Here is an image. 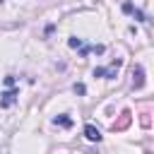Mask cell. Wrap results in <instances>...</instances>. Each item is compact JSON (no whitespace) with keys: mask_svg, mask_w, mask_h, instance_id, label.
<instances>
[{"mask_svg":"<svg viewBox=\"0 0 154 154\" xmlns=\"http://www.w3.org/2000/svg\"><path fill=\"white\" fill-rule=\"evenodd\" d=\"M72 91H75V94H84V91H87V87H84V84H79V82H77V84H75V87H72Z\"/></svg>","mask_w":154,"mask_h":154,"instance_id":"cell-10","label":"cell"},{"mask_svg":"<svg viewBox=\"0 0 154 154\" xmlns=\"http://www.w3.org/2000/svg\"><path fill=\"white\" fill-rule=\"evenodd\" d=\"M84 137H87L89 142H99V140H101V132H99V128H94V125H84Z\"/></svg>","mask_w":154,"mask_h":154,"instance_id":"cell-5","label":"cell"},{"mask_svg":"<svg viewBox=\"0 0 154 154\" xmlns=\"http://www.w3.org/2000/svg\"><path fill=\"white\" fill-rule=\"evenodd\" d=\"M17 96H19V89H14V87H10L5 94H2V99H0V106L2 108H10L14 101H17Z\"/></svg>","mask_w":154,"mask_h":154,"instance_id":"cell-1","label":"cell"},{"mask_svg":"<svg viewBox=\"0 0 154 154\" xmlns=\"http://www.w3.org/2000/svg\"><path fill=\"white\" fill-rule=\"evenodd\" d=\"M5 84H7V87H14V77H12V75H10V77H5Z\"/></svg>","mask_w":154,"mask_h":154,"instance_id":"cell-11","label":"cell"},{"mask_svg":"<svg viewBox=\"0 0 154 154\" xmlns=\"http://www.w3.org/2000/svg\"><path fill=\"white\" fill-rule=\"evenodd\" d=\"M53 123H55V125H60V128H72V118H70V116H65V113L55 116V118H53Z\"/></svg>","mask_w":154,"mask_h":154,"instance_id":"cell-7","label":"cell"},{"mask_svg":"<svg viewBox=\"0 0 154 154\" xmlns=\"http://www.w3.org/2000/svg\"><path fill=\"white\" fill-rule=\"evenodd\" d=\"M116 70H118V65H116V67H94V77L113 79V77H116Z\"/></svg>","mask_w":154,"mask_h":154,"instance_id":"cell-3","label":"cell"},{"mask_svg":"<svg viewBox=\"0 0 154 154\" xmlns=\"http://www.w3.org/2000/svg\"><path fill=\"white\" fill-rule=\"evenodd\" d=\"M0 2H2V0H0Z\"/></svg>","mask_w":154,"mask_h":154,"instance_id":"cell-12","label":"cell"},{"mask_svg":"<svg viewBox=\"0 0 154 154\" xmlns=\"http://www.w3.org/2000/svg\"><path fill=\"white\" fill-rule=\"evenodd\" d=\"M123 12H128V14H135V17H137V22H147V17H144V14H142L137 7H132L130 2H123Z\"/></svg>","mask_w":154,"mask_h":154,"instance_id":"cell-6","label":"cell"},{"mask_svg":"<svg viewBox=\"0 0 154 154\" xmlns=\"http://www.w3.org/2000/svg\"><path fill=\"white\" fill-rule=\"evenodd\" d=\"M67 46H70V48H79V46H82V38H77V36H70Z\"/></svg>","mask_w":154,"mask_h":154,"instance_id":"cell-9","label":"cell"},{"mask_svg":"<svg viewBox=\"0 0 154 154\" xmlns=\"http://www.w3.org/2000/svg\"><path fill=\"white\" fill-rule=\"evenodd\" d=\"M106 48L101 46V43H89V46H79V55H87V53H103Z\"/></svg>","mask_w":154,"mask_h":154,"instance_id":"cell-4","label":"cell"},{"mask_svg":"<svg viewBox=\"0 0 154 154\" xmlns=\"http://www.w3.org/2000/svg\"><path fill=\"white\" fill-rule=\"evenodd\" d=\"M128 120H130V111H123V118H120V123H113V130H123L128 125Z\"/></svg>","mask_w":154,"mask_h":154,"instance_id":"cell-8","label":"cell"},{"mask_svg":"<svg viewBox=\"0 0 154 154\" xmlns=\"http://www.w3.org/2000/svg\"><path fill=\"white\" fill-rule=\"evenodd\" d=\"M132 87H135V89H142V87H144V70H142L140 65L132 70Z\"/></svg>","mask_w":154,"mask_h":154,"instance_id":"cell-2","label":"cell"}]
</instances>
